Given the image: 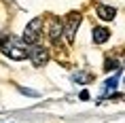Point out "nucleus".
I'll return each mask as SVG.
<instances>
[{"mask_svg": "<svg viewBox=\"0 0 125 123\" xmlns=\"http://www.w3.org/2000/svg\"><path fill=\"white\" fill-rule=\"evenodd\" d=\"M0 51L7 53L11 59H26L30 57V49H23V47L17 45V40L13 36H4V38H0Z\"/></svg>", "mask_w": 125, "mask_h": 123, "instance_id": "nucleus-1", "label": "nucleus"}, {"mask_svg": "<svg viewBox=\"0 0 125 123\" xmlns=\"http://www.w3.org/2000/svg\"><path fill=\"white\" fill-rule=\"evenodd\" d=\"M40 32H42V17H34L23 30V43L26 45H36L40 38Z\"/></svg>", "mask_w": 125, "mask_h": 123, "instance_id": "nucleus-2", "label": "nucleus"}, {"mask_svg": "<svg viewBox=\"0 0 125 123\" xmlns=\"http://www.w3.org/2000/svg\"><path fill=\"white\" fill-rule=\"evenodd\" d=\"M81 13H76V11H72V13H68L66 17V23H64V34H66V40L68 43H72L74 40V34H76V30H79L81 26Z\"/></svg>", "mask_w": 125, "mask_h": 123, "instance_id": "nucleus-3", "label": "nucleus"}, {"mask_svg": "<svg viewBox=\"0 0 125 123\" xmlns=\"http://www.w3.org/2000/svg\"><path fill=\"white\" fill-rule=\"evenodd\" d=\"M30 59H32V64L36 66V68L45 66L47 62H49V49H45V47H40V45L30 47Z\"/></svg>", "mask_w": 125, "mask_h": 123, "instance_id": "nucleus-4", "label": "nucleus"}, {"mask_svg": "<svg viewBox=\"0 0 125 123\" xmlns=\"http://www.w3.org/2000/svg\"><path fill=\"white\" fill-rule=\"evenodd\" d=\"M62 34H64V26H62V21H59L57 17H51V21H49V38H51L53 45H59Z\"/></svg>", "mask_w": 125, "mask_h": 123, "instance_id": "nucleus-5", "label": "nucleus"}, {"mask_svg": "<svg viewBox=\"0 0 125 123\" xmlns=\"http://www.w3.org/2000/svg\"><path fill=\"white\" fill-rule=\"evenodd\" d=\"M95 13H98L100 19L112 21V19H115V15H117V9H115V7H108V4H98V7H95Z\"/></svg>", "mask_w": 125, "mask_h": 123, "instance_id": "nucleus-6", "label": "nucleus"}, {"mask_svg": "<svg viewBox=\"0 0 125 123\" xmlns=\"http://www.w3.org/2000/svg\"><path fill=\"white\" fill-rule=\"evenodd\" d=\"M91 38H93L95 45H102V43H106V40L110 38V30H106V28H93Z\"/></svg>", "mask_w": 125, "mask_h": 123, "instance_id": "nucleus-7", "label": "nucleus"}, {"mask_svg": "<svg viewBox=\"0 0 125 123\" xmlns=\"http://www.w3.org/2000/svg\"><path fill=\"white\" fill-rule=\"evenodd\" d=\"M119 68H121V66H119V62H117V59H112V57H108V59L104 62V70H106V72L119 70Z\"/></svg>", "mask_w": 125, "mask_h": 123, "instance_id": "nucleus-8", "label": "nucleus"}, {"mask_svg": "<svg viewBox=\"0 0 125 123\" xmlns=\"http://www.w3.org/2000/svg\"><path fill=\"white\" fill-rule=\"evenodd\" d=\"M72 78L76 83H87V81H91V74H87V72H76Z\"/></svg>", "mask_w": 125, "mask_h": 123, "instance_id": "nucleus-9", "label": "nucleus"}, {"mask_svg": "<svg viewBox=\"0 0 125 123\" xmlns=\"http://www.w3.org/2000/svg\"><path fill=\"white\" fill-rule=\"evenodd\" d=\"M117 77H112V78H108V81H106V85H104V89L106 91H110V89H115V87H117Z\"/></svg>", "mask_w": 125, "mask_h": 123, "instance_id": "nucleus-10", "label": "nucleus"}, {"mask_svg": "<svg viewBox=\"0 0 125 123\" xmlns=\"http://www.w3.org/2000/svg\"><path fill=\"white\" fill-rule=\"evenodd\" d=\"M19 91H21V93H26V96H38L36 91H32V89H26V87H19Z\"/></svg>", "mask_w": 125, "mask_h": 123, "instance_id": "nucleus-11", "label": "nucleus"}, {"mask_svg": "<svg viewBox=\"0 0 125 123\" xmlns=\"http://www.w3.org/2000/svg\"><path fill=\"white\" fill-rule=\"evenodd\" d=\"M81 100H89V91H81Z\"/></svg>", "mask_w": 125, "mask_h": 123, "instance_id": "nucleus-12", "label": "nucleus"}, {"mask_svg": "<svg viewBox=\"0 0 125 123\" xmlns=\"http://www.w3.org/2000/svg\"><path fill=\"white\" fill-rule=\"evenodd\" d=\"M123 83H125V78H123Z\"/></svg>", "mask_w": 125, "mask_h": 123, "instance_id": "nucleus-13", "label": "nucleus"}]
</instances>
